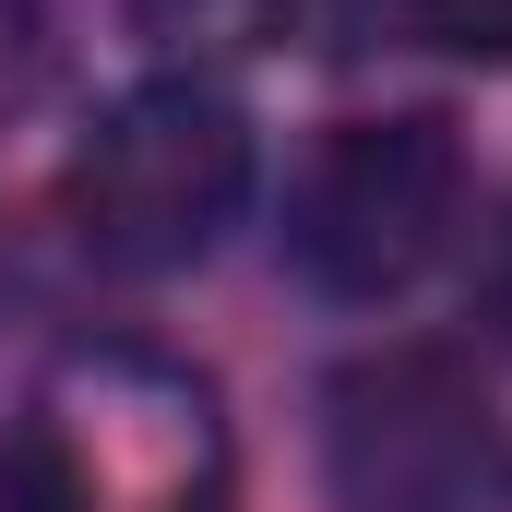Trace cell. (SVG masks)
Masks as SVG:
<instances>
[{
    "label": "cell",
    "mask_w": 512,
    "mask_h": 512,
    "mask_svg": "<svg viewBox=\"0 0 512 512\" xmlns=\"http://www.w3.org/2000/svg\"><path fill=\"white\" fill-rule=\"evenodd\" d=\"M465 227V143L441 108H382V120H334L298 179H286V251L322 298L382 310L405 298Z\"/></svg>",
    "instance_id": "3"
},
{
    "label": "cell",
    "mask_w": 512,
    "mask_h": 512,
    "mask_svg": "<svg viewBox=\"0 0 512 512\" xmlns=\"http://www.w3.org/2000/svg\"><path fill=\"white\" fill-rule=\"evenodd\" d=\"M131 12L203 60H274V48H310L334 24V0H131Z\"/></svg>",
    "instance_id": "5"
},
{
    "label": "cell",
    "mask_w": 512,
    "mask_h": 512,
    "mask_svg": "<svg viewBox=\"0 0 512 512\" xmlns=\"http://www.w3.org/2000/svg\"><path fill=\"white\" fill-rule=\"evenodd\" d=\"M48 60H60V36H48V0H0V120H12V108H36Z\"/></svg>",
    "instance_id": "7"
},
{
    "label": "cell",
    "mask_w": 512,
    "mask_h": 512,
    "mask_svg": "<svg viewBox=\"0 0 512 512\" xmlns=\"http://www.w3.org/2000/svg\"><path fill=\"white\" fill-rule=\"evenodd\" d=\"M346 512H477L489 501V393L441 346H382L322 405Z\"/></svg>",
    "instance_id": "4"
},
{
    "label": "cell",
    "mask_w": 512,
    "mask_h": 512,
    "mask_svg": "<svg viewBox=\"0 0 512 512\" xmlns=\"http://www.w3.org/2000/svg\"><path fill=\"white\" fill-rule=\"evenodd\" d=\"M239 441L203 370L155 346H72L0 429V512H227Z\"/></svg>",
    "instance_id": "1"
},
{
    "label": "cell",
    "mask_w": 512,
    "mask_h": 512,
    "mask_svg": "<svg viewBox=\"0 0 512 512\" xmlns=\"http://www.w3.org/2000/svg\"><path fill=\"white\" fill-rule=\"evenodd\" d=\"M239 203H251V120L203 72L131 84L120 108L72 143V167H60V215H72L84 262H108V274L203 262Z\"/></svg>",
    "instance_id": "2"
},
{
    "label": "cell",
    "mask_w": 512,
    "mask_h": 512,
    "mask_svg": "<svg viewBox=\"0 0 512 512\" xmlns=\"http://www.w3.org/2000/svg\"><path fill=\"white\" fill-rule=\"evenodd\" d=\"M393 36L453 48V60H512V0H382Z\"/></svg>",
    "instance_id": "6"
}]
</instances>
